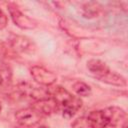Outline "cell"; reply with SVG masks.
I'll return each mask as SVG.
<instances>
[{"label": "cell", "mask_w": 128, "mask_h": 128, "mask_svg": "<svg viewBox=\"0 0 128 128\" xmlns=\"http://www.w3.org/2000/svg\"><path fill=\"white\" fill-rule=\"evenodd\" d=\"M42 117V114L36 110L34 107H29L25 109H21L16 112L15 114V119L16 121L25 127H30L35 125L40 121Z\"/></svg>", "instance_id": "6da1fadb"}, {"label": "cell", "mask_w": 128, "mask_h": 128, "mask_svg": "<svg viewBox=\"0 0 128 128\" xmlns=\"http://www.w3.org/2000/svg\"><path fill=\"white\" fill-rule=\"evenodd\" d=\"M32 78L39 84L45 86H51L57 81V76L53 72L47 70L42 66H33L30 69Z\"/></svg>", "instance_id": "7a4b0ae2"}, {"label": "cell", "mask_w": 128, "mask_h": 128, "mask_svg": "<svg viewBox=\"0 0 128 128\" xmlns=\"http://www.w3.org/2000/svg\"><path fill=\"white\" fill-rule=\"evenodd\" d=\"M8 10H9L12 21L19 28L28 30V29H34L36 27V22L33 19H31L30 17H28L27 15L23 14L16 6L9 5Z\"/></svg>", "instance_id": "3957f363"}, {"label": "cell", "mask_w": 128, "mask_h": 128, "mask_svg": "<svg viewBox=\"0 0 128 128\" xmlns=\"http://www.w3.org/2000/svg\"><path fill=\"white\" fill-rule=\"evenodd\" d=\"M62 107H63V110H62V115L63 117L67 118V119H70L72 118L76 113L77 111L81 108L82 106V100L79 98V97H76V96H73L71 95L65 102H63L62 104Z\"/></svg>", "instance_id": "277c9868"}, {"label": "cell", "mask_w": 128, "mask_h": 128, "mask_svg": "<svg viewBox=\"0 0 128 128\" xmlns=\"http://www.w3.org/2000/svg\"><path fill=\"white\" fill-rule=\"evenodd\" d=\"M86 123L89 128H107L110 125L102 110L91 111L86 118Z\"/></svg>", "instance_id": "5b68a950"}, {"label": "cell", "mask_w": 128, "mask_h": 128, "mask_svg": "<svg viewBox=\"0 0 128 128\" xmlns=\"http://www.w3.org/2000/svg\"><path fill=\"white\" fill-rule=\"evenodd\" d=\"M33 107L43 115V114H51L56 112L58 110L59 104L52 97H49L46 99L38 100Z\"/></svg>", "instance_id": "8992f818"}, {"label": "cell", "mask_w": 128, "mask_h": 128, "mask_svg": "<svg viewBox=\"0 0 128 128\" xmlns=\"http://www.w3.org/2000/svg\"><path fill=\"white\" fill-rule=\"evenodd\" d=\"M102 111L105 114L107 120L109 121V124L113 125V126H115L120 120H122L126 116L125 111L119 107H116V106L107 107V108L103 109Z\"/></svg>", "instance_id": "52a82bcc"}, {"label": "cell", "mask_w": 128, "mask_h": 128, "mask_svg": "<svg viewBox=\"0 0 128 128\" xmlns=\"http://www.w3.org/2000/svg\"><path fill=\"white\" fill-rule=\"evenodd\" d=\"M87 68L98 79L110 70L109 67L107 66V64L105 62L99 60V59H91V60H89L87 62Z\"/></svg>", "instance_id": "ba28073f"}, {"label": "cell", "mask_w": 128, "mask_h": 128, "mask_svg": "<svg viewBox=\"0 0 128 128\" xmlns=\"http://www.w3.org/2000/svg\"><path fill=\"white\" fill-rule=\"evenodd\" d=\"M100 81L105 82L107 84L110 85H115V86H125L126 85V80L124 77H122L121 75H119L116 72H113L111 70H109L107 73H105L103 76H101L99 78Z\"/></svg>", "instance_id": "9c48e42d"}, {"label": "cell", "mask_w": 128, "mask_h": 128, "mask_svg": "<svg viewBox=\"0 0 128 128\" xmlns=\"http://www.w3.org/2000/svg\"><path fill=\"white\" fill-rule=\"evenodd\" d=\"M11 45L14 47V49H16L17 51H27L31 48V41L29 39H27L26 37L23 36H18V35H12L11 38L9 39Z\"/></svg>", "instance_id": "30bf717a"}, {"label": "cell", "mask_w": 128, "mask_h": 128, "mask_svg": "<svg viewBox=\"0 0 128 128\" xmlns=\"http://www.w3.org/2000/svg\"><path fill=\"white\" fill-rule=\"evenodd\" d=\"M81 11H82L83 17L91 19V18L97 17L100 14V12H101V6L98 3H96V2H88V3H86L82 7Z\"/></svg>", "instance_id": "8fae6325"}, {"label": "cell", "mask_w": 128, "mask_h": 128, "mask_svg": "<svg viewBox=\"0 0 128 128\" xmlns=\"http://www.w3.org/2000/svg\"><path fill=\"white\" fill-rule=\"evenodd\" d=\"M73 90L78 96L82 97H87L91 94V88L89 85L82 81H77L76 83L73 84Z\"/></svg>", "instance_id": "7c38bea8"}, {"label": "cell", "mask_w": 128, "mask_h": 128, "mask_svg": "<svg viewBox=\"0 0 128 128\" xmlns=\"http://www.w3.org/2000/svg\"><path fill=\"white\" fill-rule=\"evenodd\" d=\"M8 24V19H7V16L6 14L0 9V30L4 29Z\"/></svg>", "instance_id": "4fadbf2b"}, {"label": "cell", "mask_w": 128, "mask_h": 128, "mask_svg": "<svg viewBox=\"0 0 128 128\" xmlns=\"http://www.w3.org/2000/svg\"><path fill=\"white\" fill-rule=\"evenodd\" d=\"M122 128H127V122H126V121L124 122V124H123V126H122Z\"/></svg>", "instance_id": "5bb4252c"}, {"label": "cell", "mask_w": 128, "mask_h": 128, "mask_svg": "<svg viewBox=\"0 0 128 128\" xmlns=\"http://www.w3.org/2000/svg\"><path fill=\"white\" fill-rule=\"evenodd\" d=\"M38 128H49V127H47V126H40V127H38Z\"/></svg>", "instance_id": "9a60e30c"}, {"label": "cell", "mask_w": 128, "mask_h": 128, "mask_svg": "<svg viewBox=\"0 0 128 128\" xmlns=\"http://www.w3.org/2000/svg\"><path fill=\"white\" fill-rule=\"evenodd\" d=\"M1 83H2V77H1V75H0V85H1Z\"/></svg>", "instance_id": "2e32d148"}, {"label": "cell", "mask_w": 128, "mask_h": 128, "mask_svg": "<svg viewBox=\"0 0 128 128\" xmlns=\"http://www.w3.org/2000/svg\"><path fill=\"white\" fill-rule=\"evenodd\" d=\"M1 109H2V106H1V103H0V112H1Z\"/></svg>", "instance_id": "e0dca14e"}]
</instances>
